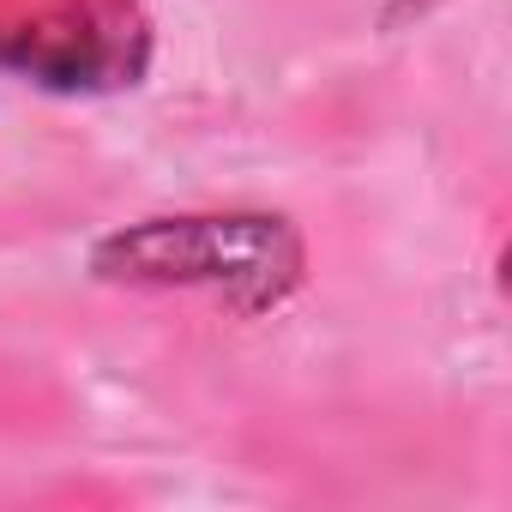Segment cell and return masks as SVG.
<instances>
[{
	"instance_id": "1",
	"label": "cell",
	"mask_w": 512,
	"mask_h": 512,
	"mask_svg": "<svg viewBox=\"0 0 512 512\" xmlns=\"http://www.w3.org/2000/svg\"><path fill=\"white\" fill-rule=\"evenodd\" d=\"M97 266L151 284H235L247 302H272L296 278V241L278 217H181L115 235Z\"/></svg>"
}]
</instances>
